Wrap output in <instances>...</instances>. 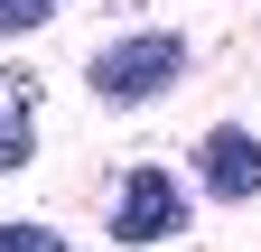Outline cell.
<instances>
[{"instance_id": "4", "label": "cell", "mask_w": 261, "mask_h": 252, "mask_svg": "<svg viewBox=\"0 0 261 252\" xmlns=\"http://www.w3.org/2000/svg\"><path fill=\"white\" fill-rule=\"evenodd\" d=\"M38 75H19V66H0V178L28 168V149H38Z\"/></svg>"}, {"instance_id": "1", "label": "cell", "mask_w": 261, "mask_h": 252, "mask_svg": "<svg viewBox=\"0 0 261 252\" xmlns=\"http://www.w3.org/2000/svg\"><path fill=\"white\" fill-rule=\"evenodd\" d=\"M177 75H187V38H168V28H130V38H112L84 66V84L103 93V103H149V93H168Z\"/></svg>"}, {"instance_id": "5", "label": "cell", "mask_w": 261, "mask_h": 252, "mask_svg": "<svg viewBox=\"0 0 261 252\" xmlns=\"http://www.w3.org/2000/svg\"><path fill=\"white\" fill-rule=\"evenodd\" d=\"M0 252H75L56 224H0Z\"/></svg>"}, {"instance_id": "2", "label": "cell", "mask_w": 261, "mask_h": 252, "mask_svg": "<svg viewBox=\"0 0 261 252\" xmlns=\"http://www.w3.org/2000/svg\"><path fill=\"white\" fill-rule=\"evenodd\" d=\"M187 224V196L168 168H130L121 178V206H112V243H168Z\"/></svg>"}, {"instance_id": "3", "label": "cell", "mask_w": 261, "mask_h": 252, "mask_svg": "<svg viewBox=\"0 0 261 252\" xmlns=\"http://www.w3.org/2000/svg\"><path fill=\"white\" fill-rule=\"evenodd\" d=\"M196 187H205V196H224V206L261 196V140L243 131V121H215V131L196 140Z\"/></svg>"}, {"instance_id": "6", "label": "cell", "mask_w": 261, "mask_h": 252, "mask_svg": "<svg viewBox=\"0 0 261 252\" xmlns=\"http://www.w3.org/2000/svg\"><path fill=\"white\" fill-rule=\"evenodd\" d=\"M47 19H56V0H0V38H28Z\"/></svg>"}]
</instances>
